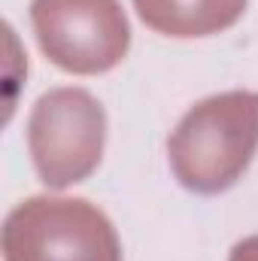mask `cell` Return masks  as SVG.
I'll use <instances>...</instances> for the list:
<instances>
[{
  "instance_id": "5b68a950",
  "label": "cell",
  "mask_w": 258,
  "mask_h": 261,
  "mask_svg": "<svg viewBox=\"0 0 258 261\" xmlns=\"http://www.w3.org/2000/svg\"><path fill=\"white\" fill-rule=\"evenodd\" d=\"M137 15L167 37H210L240 21L246 0H134Z\"/></svg>"
},
{
  "instance_id": "6da1fadb",
  "label": "cell",
  "mask_w": 258,
  "mask_h": 261,
  "mask_svg": "<svg viewBox=\"0 0 258 261\" xmlns=\"http://www.w3.org/2000/svg\"><path fill=\"white\" fill-rule=\"evenodd\" d=\"M255 149L258 91H225L194 103L167 140L173 176L194 195L231 189L255 158Z\"/></svg>"
},
{
  "instance_id": "277c9868",
  "label": "cell",
  "mask_w": 258,
  "mask_h": 261,
  "mask_svg": "<svg viewBox=\"0 0 258 261\" xmlns=\"http://www.w3.org/2000/svg\"><path fill=\"white\" fill-rule=\"evenodd\" d=\"M31 24L43 55L79 76L113 70L131 46L119 0H31Z\"/></svg>"
},
{
  "instance_id": "8992f818",
  "label": "cell",
  "mask_w": 258,
  "mask_h": 261,
  "mask_svg": "<svg viewBox=\"0 0 258 261\" xmlns=\"http://www.w3.org/2000/svg\"><path fill=\"white\" fill-rule=\"evenodd\" d=\"M228 261H258V234H255V237L240 240V243L231 249Z\"/></svg>"
},
{
  "instance_id": "7a4b0ae2",
  "label": "cell",
  "mask_w": 258,
  "mask_h": 261,
  "mask_svg": "<svg viewBox=\"0 0 258 261\" xmlns=\"http://www.w3.org/2000/svg\"><path fill=\"white\" fill-rule=\"evenodd\" d=\"M3 261H122V243L82 197H28L3 222Z\"/></svg>"
},
{
  "instance_id": "3957f363",
  "label": "cell",
  "mask_w": 258,
  "mask_h": 261,
  "mask_svg": "<svg viewBox=\"0 0 258 261\" xmlns=\"http://www.w3.org/2000/svg\"><path fill=\"white\" fill-rule=\"evenodd\" d=\"M107 113L82 88L43 94L28 122V149L40 179L49 189L82 182L104 155Z\"/></svg>"
}]
</instances>
